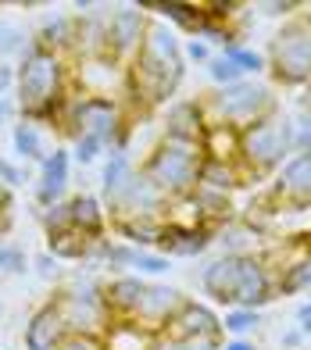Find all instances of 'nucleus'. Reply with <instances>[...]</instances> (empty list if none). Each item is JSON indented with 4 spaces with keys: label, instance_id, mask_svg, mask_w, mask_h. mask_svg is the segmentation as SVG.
<instances>
[{
    "label": "nucleus",
    "instance_id": "nucleus-29",
    "mask_svg": "<svg viewBox=\"0 0 311 350\" xmlns=\"http://www.w3.org/2000/svg\"><path fill=\"white\" fill-rule=\"evenodd\" d=\"M11 147H14V154L22 157V161H43L46 157V150H43V133H40V125H33V122H18V125H11Z\"/></svg>",
    "mask_w": 311,
    "mask_h": 350
},
{
    "label": "nucleus",
    "instance_id": "nucleus-2",
    "mask_svg": "<svg viewBox=\"0 0 311 350\" xmlns=\"http://www.w3.org/2000/svg\"><path fill=\"white\" fill-rule=\"evenodd\" d=\"M293 125L283 115L261 118L254 125H247L240 133V165L247 172V179H261V175L279 172L293 157Z\"/></svg>",
    "mask_w": 311,
    "mask_h": 350
},
{
    "label": "nucleus",
    "instance_id": "nucleus-46",
    "mask_svg": "<svg viewBox=\"0 0 311 350\" xmlns=\"http://www.w3.org/2000/svg\"><path fill=\"white\" fill-rule=\"evenodd\" d=\"M14 115H18V104H14V100H8V97H0V125H4V122H11Z\"/></svg>",
    "mask_w": 311,
    "mask_h": 350
},
{
    "label": "nucleus",
    "instance_id": "nucleus-12",
    "mask_svg": "<svg viewBox=\"0 0 311 350\" xmlns=\"http://www.w3.org/2000/svg\"><path fill=\"white\" fill-rule=\"evenodd\" d=\"M182 293L176 286H165V282H147V293H144V304H139V314L136 322L147 325L154 332H165L168 322L176 318V311L182 308Z\"/></svg>",
    "mask_w": 311,
    "mask_h": 350
},
{
    "label": "nucleus",
    "instance_id": "nucleus-9",
    "mask_svg": "<svg viewBox=\"0 0 311 350\" xmlns=\"http://www.w3.org/2000/svg\"><path fill=\"white\" fill-rule=\"evenodd\" d=\"M161 336H172V340H222V318L208 304L186 297L182 308L176 311V318L168 322V329L161 332Z\"/></svg>",
    "mask_w": 311,
    "mask_h": 350
},
{
    "label": "nucleus",
    "instance_id": "nucleus-37",
    "mask_svg": "<svg viewBox=\"0 0 311 350\" xmlns=\"http://www.w3.org/2000/svg\"><path fill=\"white\" fill-rule=\"evenodd\" d=\"M133 268H136L139 275H165L172 265H168V258H165V254H158V250H139Z\"/></svg>",
    "mask_w": 311,
    "mask_h": 350
},
{
    "label": "nucleus",
    "instance_id": "nucleus-15",
    "mask_svg": "<svg viewBox=\"0 0 311 350\" xmlns=\"http://www.w3.org/2000/svg\"><path fill=\"white\" fill-rule=\"evenodd\" d=\"M144 293H147L144 275H115L104 282V304L111 311V318H136Z\"/></svg>",
    "mask_w": 311,
    "mask_h": 350
},
{
    "label": "nucleus",
    "instance_id": "nucleus-4",
    "mask_svg": "<svg viewBox=\"0 0 311 350\" xmlns=\"http://www.w3.org/2000/svg\"><path fill=\"white\" fill-rule=\"evenodd\" d=\"M269 68L279 86L304 90L311 83V14H297L275 33Z\"/></svg>",
    "mask_w": 311,
    "mask_h": 350
},
{
    "label": "nucleus",
    "instance_id": "nucleus-21",
    "mask_svg": "<svg viewBox=\"0 0 311 350\" xmlns=\"http://www.w3.org/2000/svg\"><path fill=\"white\" fill-rule=\"evenodd\" d=\"M111 226L122 236V243H129L136 250H158L165 218H122V221H111Z\"/></svg>",
    "mask_w": 311,
    "mask_h": 350
},
{
    "label": "nucleus",
    "instance_id": "nucleus-28",
    "mask_svg": "<svg viewBox=\"0 0 311 350\" xmlns=\"http://www.w3.org/2000/svg\"><path fill=\"white\" fill-rule=\"evenodd\" d=\"M133 172H136V168H133V157H129L126 150H111V154H107L104 172H100V193H104V200H111L118 189L129 183Z\"/></svg>",
    "mask_w": 311,
    "mask_h": 350
},
{
    "label": "nucleus",
    "instance_id": "nucleus-52",
    "mask_svg": "<svg viewBox=\"0 0 311 350\" xmlns=\"http://www.w3.org/2000/svg\"><path fill=\"white\" fill-rule=\"evenodd\" d=\"M308 14H311V11H308Z\"/></svg>",
    "mask_w": 311,
    "mask_h": 350
},
{
    "label": "nucleus",
    "instance_id": "nucleus-13",
    "mask_svg": "<svg viewBox=\"0 0 311 350\" xmlns=\"http://www.w3.org/2000/svg\"><path fill=\"white\" fill-rule=\"evenodd\" d=\"M208 133V115L200 100H172L165 107V129L161 136H176V139H204Z\"/></svg>",
    "mask_w": 311,
    "mask_h": 350
},
{
    "label": "nucleus",
    "instance_id": "nucleus-18",
    "mask_svg": "<svg viewBox=\"0 0 311 350\" xmlns=\"http://www.w3.org/2000/svg\"><path fill=\"white\" fill-rule=\"evenodd\" d=\"M68 204H72V229H79L86 240H104L107 236V208L100 204V197L75 193V197H68Z\"/></svg>",
    "mask_w": 311,
    "mask_h": 350
},
{
    "label": "nucleus",
    "instance_id": "nucleus-11",
    "mask_svg": "<svg viewBox=\"0 0 311 350\" xmlns=\"http://www.w3.org/2000/svg\"><path fill=\"white\" fill-rule=\"evenodd\" d=\"M22 336H25V350H57L61 347V340L68 336V325H65L61 308L54 304V297L29 314Z\"/></svg>",
    "mask_w": 311,
    "mask_h": 350
},
{
    "label": "nucleus",
    "instance_id": "nucleus-34",
    "mask_svg": "<svg viewBox=\"0 0 311 350\" xmlns=\"http://www.w3.org/2000/svg\"><path fill=\"white\" fill-rule=\"evenodd\" d=\"M208 75H211V83L219 86V90H226V86H236V83H243V72H240L236 65H232L229 57H222V54L208 61Z\"/></svg>",
    "mask_w": 311,
    "mask_h": 350
},
{
    "label": "nucleus",
    "instance_id": "nucleus-3",
    "mask_svg": "<svg viewBox=\"0 0 311 350\" xmlns=\"http://www.w3.org/2000/svg\"><path fill=\"white\" fill-rule=\"evenodd\" d=\"M204 104V115H208V125H229V129H247L261 118H272L279 115V104L272 97L269 86L261 83H236V86H226V90H211L200 97Z\"/></svg>",
    "mask_w": 311,
    "mask_h": 350
},
{
    "label": "nucleus",
    "instance_id": "nucleus-40",
    "mask_svg": "<svg viewBox=\"0 0 311 350\" xmlns=\"http://www.w3.org/2000/svg\"><path fill=\"white\" fill-rule=\"evenodd\" d=\"M0 183H4L8 189H18L22 183H29V175L22 165H14L11 157H0Z\"/></svg>",
    "mask_w": 311,
    "mask_h": 350
},
{
    "label": "nucleus",
    "instance_id": "nucleus-10",
    "mask_svg": "<svg viewBox=\"0 0 311 350\" xmlns=\"http://www.w3.org/2000/svg\"><path fill=\"white\" fill-rule=\"evenodd\" d=\"M68 183H72V150L54 147V154H46L43 161H40L36 189H33V197H36V204H40V211H46V208H54V204L65 200Z\"/></svg>",
    "mask_w": 311,
    "mask_h": 350
},
{
    "label": "nucleus",
    "instance_id": "nucleus-30",
    "mask_svg": "<svg viewBox=\"0 0 311 350\" xmlns=\"http://www.w3.org/2000/svg\"><path fill=\"white\" fill-rule=\"evenodd\" d=\"M258 325H261V314L258 311H247V308H229L222 314V332H229L232 340H247Z\"/></svg>",
    "mask_w": 311,
    "mask_h": 350
},
{
    "label": "nucleus",
    "instance_id": "nucleus-45",
    "mask_svg": "<svg viewBox=\"0 0 311 350\" xmlns=\"http://www.w3.org/2000/svg\"><path fill=\"white\" fill-rule=\"evenodd\" d=\"M297 329L304 332V336H311V300H304V304L297 308Z\"/></svg>",
    "mask_w": 311,
    "mask_h": 350
},
{
    "label": "nucleus",
    "instance_id": "nucleus-25",
    "mask_svg": "<svg viewBox=\"0 0 311 350\" xmlns=\"http://www.w3.org/2000/svg\"><path fill=\"white\" fill-rule=\"evenodd\" d=\"M144 11H154L161 22H172L179 29H186V33L197 36V29L204 25V8L200 4H179V0H168V4H139Z\"/></svg>",
    "mask_w": 311,
    "mask_h": 350
},
{
    "label": "nucleus",
    "instance_id": "nucleus-47",
    "mask_svg": "<svg viewBox=\"0 0 311 350\" xmlns=\"http://www.w3.org/2000/svg\"><path fill=\"white\" fill-rule=\"evenodd\" d=\"M301 340H304V332H301V329L283 332V347H286V350H297V347H301Z\"/></svg>",
    "mask_w": 311,
    "mask_h": 350
},
{
    "label": "nucleus",
    "instance_id": "nucleus-42",
    "mask_svg": "<svg viewBox=\"0 0 311 350\" xmlns=\"http://www.w3.org/2000/svg\"><path fill=\"white\" fill-rule=\"evenodd\" d=\"M57 265H61V261L54 258V254H46V250L33 261V268H36V272H40L43 279H57V275H61V268H57Z\"/></svg>",
    "mask_w": 311,
    "mask_h": 350
},
{
    "label": "nucleus",
    "instance_id": "nucleus-35",
    "mask_svg": "<svg viewBox=\"0 0 311 350\" xmlns=\"http://www.w3.org/2000/svg\"><path fill=\"white\" fill-rule=\"evenodd\" d=\"M25 46H29V40H25V33L18 25H14V22H0V54H4V57H22Z\"/></svg>",
    "mask_w": 311,
    "mask_h": 350
},
{
    "label": "nucleus",
    "instance_id": "nucleus-23",
    "mask_svg": "<svg viewBox=\"0 0 311 350\" xmlns=\"http://www.w3.org/2000/svg\"><path fill=\"white\" fill-rule=\"evenodd\" d=\"M304 290H311V254L301 247L297 258L275 268V293L290 297V293H304Z\"/></svg>",
    "mask_w": 311,
    "mask_h": 350
},
{
    "label": "nucleus",
    "instance_id": "nucleus-50",
    "mask_svg": "<svg viewBox=\"0 0 311 350\" xmlns=\"http://www.w3.org/2000/svg\"><path fill=\"white\" fill-rule=\"evenodd\" d=\"M0 208H14V200H11V189L0 183Z\"/></svg>",
    "mask_w": 311,
    "mask_h": 350
},
{
    "label": "nucleus",
    "instance_id": "nucleus-27",
    "mask_svg": "<svg viewBox=\"0 0 311 350\" xmlns=\"http://www.w3.org/2000/svg\"><path fill=\"white\" fill-rule=\"evenodd\" d=\"M90 247H93V240H86L79 229H65V232L46 236V254H54L57 261H86Z\"/></svg>",
    "mask_w": 311,
    "mask_h": 350
},
{
    "label": "nucleus",
    "instance_id": "nucleus-6",
    "mask_svg": "<svg viewBox=\"0 0 311 350\" xmlns=\"http://www.w3.org/2000/svg\"><path fill=\"white\" fill-rule=\"evenodd\" d=\"M147 11L139 4H118L107 11V57H115L118 65H129V61L139 54L147 36Z\"/></svg>",
    "mask_w": 311,
    "mask_h": 350
},
{
    "label": "nucleus",
    "instance_id": "nucleus-19",
    "mask_svg": "<svg viewBox=\"0 0 311 350\" xmlns=\"http://www.w3.org/2000/svg\"><path fill=\"white\" fill-rule=\"evenodd\" d=\"M247 183V172L240 161H219V157H204V168H200V186L197 189H211V193L229 197L232 189H240Z\"/></svg>",
    "mask_w": 311,
    "mask_h": 350
},
{
    "label": "nucleus",
    "instance_id": "nucleus-1",
    "mask_svg": "<svg viewBox=\"0 0 311 350\" xmlns=\"http://www.w3.org/2000/svg\"><path fill=\"white\" fill-rule=\"evenodd\" d=\"M200 168H204V143H197V139H176V136H161L150 147L147 161L139 165V172H144L168 200H179V197L197 193Z\"/></svg>",
    "mask_w": 311,
    "mask_h": 350
},
{
    "label": "nucleus",
    "instance_id": "nucleus-31",
    "mask_svg": "<svg viewBox=\"0 0 311 350\" xmlns=\"http://www.w3.org/2000/svg\"><path fill=\"white\" fill-rule=\"evenodd\" d=\"M222 57H229L243 75H258V72H265V68H269V61L261 57L258 51H251V46H243L240 40H236V43H229V46H222Z\"/></svg>",
    "mask_w": 311,
    "mask_h": 350
},
{
    "label": "nucleus",
    "instance_id": "nucleus-26",
    "mask_svg": "<svg viewBox=\"0 0 311 350\" xmlns=\"http://www.w3.org/2000/svg\"><path fill=\"white\" fill-rule=\"evenodd\" d=\"M204 157H219V161H240V129L229 125H208L204 133Z\"/></svg>",
    "mask_w": 311,
    "mask_h": 350
},
{
    "label": "nucleus",
    "instance_id": "nucleus-44",
    "mask_svg": "<svg viewBox=\"0 0 311 350\" xmlns=\"http://www.w3.org/2000/svg\"><path fill=\"white\" fill-rule=\"evenodd\" d=\"M269 14H290V11H297V8H304V4H297V0H283V4H279V0H269V4H261Z\"/></svg>",
    "mask_w": 311,
    "mask_h": 350
},
{
    "label": "nucleus",
    "instance_id": "nucleus-39",
    "mask_svg": "<svg viewBox=\"0 0 311 350\" xmlns=\"http://www.w3.org/2000/svg\"><path fill=\"white\" fill-rule=\"evenodd\" d=\"M158 350H222V340H172V336H161Z\"/></svg>",
    "mask_w": 311,
    "mask_h": 350
},
{
    "label": "nucleus",
    "instance_id": "nucleus-24",
    "mask_svg": "<svg viewBox=\"0 0 311 350\" xmlns=\"http://www.w3.org/2000/svg\"><path fill=\"white\" fill-rule=\"evenodd\" d=\"M136 254H139L136 247L122 243V240H111V236H104V240H93L86 261L97 265V268H133Z\"/></svg>",
    "mask_w": 311,
    "mask_h": 350
},
{
    "label": "nucleus",
    "instance_id": "nucleus-20",
    "mask_svg": "<svg viewBox=\"0 0 311 350\" xmlns=\"http://www.w3.org/2000/svg\"><path fill=\"white\" fill-rule=\"evenodd\" d=\"M36 43L46 46V51H54V54H61V57H72V51H75V18H72V14L51 11L40 22Z\"/></svg>",
    "mask_w": 311,
    "mask_h": 350
},
{
    "label": "nucleus",
    "instance_id": "nucleus-43",
    "mask_svg": "<svg viewBox=\"0 0 311 350\" xmlns=\"http://www.w3.org/2000/svg\"><path fill=\"white\" fill-rule=\"evenodd\" d=\"M14 83H18V68H11L8 61H0V97H4Z\"/></svg>",
    "mask_w": 311,
    "mask_h": 350
},
{
    "label": "nucleus",
    "instance_id": "nucleus-14",
    "mask_svg": "<svg viewBox=\"0 0 311 350\" xmlns=\"http://www.w3.org/2000/svg\"><path fill=\"white\" fill-rule=\"evenodd\" d=\"M211 243H215V229L211 226L182 229V226H168V221H165L158 254H165L168 261H172V258H197V254H204Z\"/></svg>",
    "mask_w": 311,
    "mask_h": 350
},
{
    "label": "nucleus",
    "instance_id": "nucleus-33",
    "mask_svg": "<svg viewBox=\"0 0 311 350\" xmlns=\"http://www.w3.org/2000/svg\"><path fill=\"white\" fill-rule=\"evenodd\" d=\"M40 226H43V232H46V236L72 229V204H68V200H61V204H54V208L40 211Z\"/></svg>",
    "mask_w": 311,
    "mask_h": 350
},
{
    "label": "nucleus",
    "instance_id": "nucleus-5",
    "mask_svg": "<svg viewBox=\"0 0 311 350\" xmlns=\"http://www.w3.org/2000/svg\"><path fill=\"white\" fill-rule=\"evenodd\" d=\"M54 304L65 314L68 332H93V336H104L115 322L107 304H104V282H97V279H83V275L68 279L54 293Z\"/></svg>",
    "mask_w": 311,
    "mask_h": 350
},
{
    "label": "nucleus",
    "instance_id": "nucleus-32",
    "mask_svg": "<svg viewBox=\"0 0 311 350\" xmlns=\"http://www.w3.org/2000/svg\"><path fill=\"white\" fill-rule=\"evenodd\" d=\"M29 272V258L18 243H0V279L11 275H25Z\"/></svg>",
    "mask_w": 311,
    "mask_h": 350
},
{
    "label": "nucleus",
    "instance_id": "nucleus-51",
    "mask_svg": "<svg viewBox=\"0 0 311 350\" xmlns=\"http://www.w3.org/2000/svg\"><path fill=\"white\" fill-rule=\"evenodd\" d=\"M304 122H308V129H311V118H308V115H304Z\"/></svg>",
    "mask_w": 311,
    "mask_h": 350
},
{
    "label": "nucleus",
    "instance_id": "nucleus-48",
    "mask_svg": "<svg viewBox=\"0 0 311 350\" xmlns=\"http://www.w3.org/2000/svg\"><path fill=\"white\" fill-rule=\"evenodd\" d=\"M222 350H258V347H254L251 340H226Z\"/></svg>",
    "mask_w": 311,
    "mask_h": 350
},
{
    "label": "nucleus",
    "instance_id": "nucleus-41",
    "mask_svg": "<svg viewBox=\"0 0 311 350\" xmlns=\"http://www.w3.org/2000/svg\"><path fill=\"white\" fill-rule=\"evenodd\" d=\"M182 57L186 61H193V65H208V61H211V46L204 43V40H186L182 43Z\"/></svg>",
    "mask_w": 311,
    "mask_h": 350
},
{
    "label": "nucleus",
    "instance_id": "nucleus-17",
    "mask_svg": "<svg viewBox=\"0 0 311 350\" xmlns=\"http://www.w3.org/2000/svg\"><path fill=\"white\" fill-rule=\"evenodd\" d=\"M161 332L139 325L136 318H115L111 329L104 332L107 350H158Z\"/></svg>",
    "mask_w": 311,
    "mask_h": 350
},
{
    "label": "nucleus",
    "instance_id": "nucleus-8",
    "mask_svg": "<svg viewBox=\"0 0 311 350\" xmlns=\"http://www.w3.org/2000/svg\"><path fill=\"white\" fill-rule=\"evenodd\" d=\"M269 200L275 204L279 211L283 208H293V211L311 208V150L308 154H293L290 161L275 172Z\"/></svg>",
    "mask_w": 311,
    "mask_h": 350
},
{
    "label": "nucleus",
    "instance_id": "nucleus-36",
    "mask_svg": "<svg viewBox=\"0 0 311 350\" xmlns=\"http://www.w3.org/2000/svg\"><path fill=\"white\" fill-rule=\"evenodd\" d=\"M107 147H104V139H97V136H90V133H83L79 139L72 143V161H79V165H93L97 157L104 154Z\"/></svg>",
    "mask_w": 311,
    "mask_h": 350
},
{
    "label": "nucleus",
    "instance_id": "nucleus-49",
    "mask_svg": "<svg viewBox=\"0 0 311 350\" xmlns=\"http://www.w3.org/2000/svg\"><path fill=\"white\" fill-rule=\"evenodd\" d=\"M301 107H304V115L311 118V83L304 86V93H301Z\"/></svg>",
    "mask_w": 311,
    "mask_h": 350
},
{
    "label": "nucleus",
    "instance_id": "nucleus-7",
    "mask_svg": "<svg viewBox=\"0 0 311 350\" xmlns=\"http://www.w3.org/2000/svg\"><path fill=\"white\" fill-rule=\"evenodd\" d=\"M107 211H111V221H122V218H165L168 197L147 179L144 172H133L129 183L107 200Z\"/></svg>",
    "mask_w": 311,
    "mask_h": 350
},
{
    "label": "nucleus",
    "instance_id": "nucleus-16",
    "mask_svg": "<svg viewBox=\"0 0 311 350\" xmlns=\"http://www.w3.org/2000/svg\"><path fill=\"white\" fill-rule=\"evenodd\" d=\"M236 279H240V258H229V254H222V258H215L200 268V286H204V293L211 300H219V304H226V308H232Z\"/></svg>",
    "mask_w": 311,
    "mask_h": 350
},
{
    "label": "nucleus",
    "instance_id": "nucleus-38",
    "mask_svg": "<svg viewBox=\"0 0 311 350\" xmlns=\"http://www.w3.org/2000/svg\"><path fill=\"white\" fill-rule=\"evenodd\" d=\"M57 350H107V343L104 336H93V332H68Z\"/></svg>",
    "mask_w": 311,
    "mask_h": 350
},
{
    "label": "nucleus",
    "instance_id": "nucleus-22",
    "mask_svg": "<svg viewBox=\"0 0 311 350\" xmlns=\"http://www.w3.org/2000/svg\"><path fill=\"white\" fill-rule=\"evenodd\" d=\"M258 240H261V232L243 218L226 221V226L215 232V243H219L222 254H229V258H251V254H258Z\"/></svg>",
    "mask_w": 311,
    "mask_h": 350
}]
</instances>
